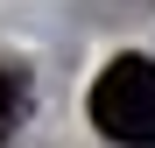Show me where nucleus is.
Returning a JSON list of instances; mask_svg holds the SVG:
<instances>
[{
	"mask_svg": "<svg viewBox=\"0 0 155 148\" xmlns=\"http://www.w3.org/2000/svg\"><path fill=\"white\" fill-rule=\"evenodd\" d=\"M92 127L120 148H155V57H113L99 71Z\"/></svg>",
	"mask_w": 155,
	"mask_h": 148,
	"instance_id": "obj_1",
	"label": "nucleus"
},
{
	"mask_svg": "<svg viewBox=\"0 0 155 148\" xmlns=\"http://www.w3.org/2000/svg\"><path fill=\"white\" fill-rule=\"evenodd\" d=\"M21 113H28V78L21 71H0V141L21 127Z\"/></svg>",
	"mask_w": 155,
	"mask_h": 148,
	"instance_id": "obj_2",
	"label": "nucleus"
}]
</instances>
